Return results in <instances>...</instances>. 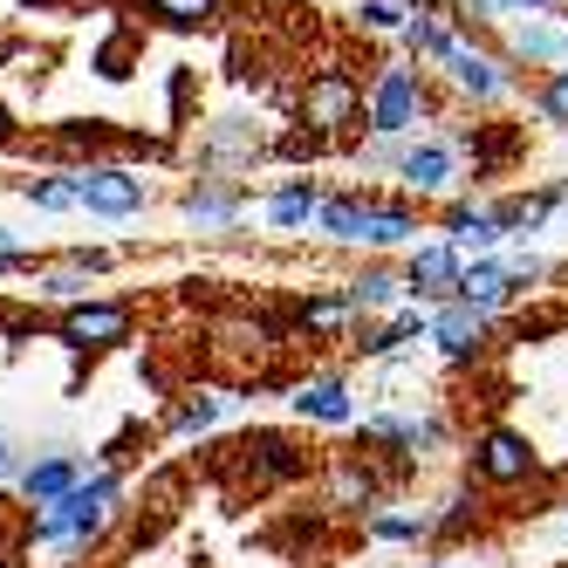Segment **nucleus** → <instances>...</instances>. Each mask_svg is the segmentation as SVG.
<instances>
[{
	"mask_svg": "<svg viewBox=\"0 0 568 568\" xmlns=\"http://www.w3.org/2000/svg\"><path fill=\"white\" fill-rule=\"evenodd\" d=\"M0 138H8V110H0Z\"/></svg>",
	"mask_w": 568,
	"mask_h": 568,
	"instance_id": "28",
	"label": "nucleus"
},
{
	"mask_svg": "<svg viewBox=\"0 0 568 568\" xmlns=\"http://www.w3.org/2000/svg\"><path fill=\"white\" fill-rule=\"evenodd\" d=\"M432 336H438V349H445V356H473V349H479V336H486V315H479V308H466V302H453V308L432 322Z\"/></svg>",
	"mask_w": 568,
	"mask_h": 568,
	"instance_id": "9",
	"label": "nucleus"
},
{
	"mask_svg": "<svg viewBox=\"0 0 568 568\" xmlns=\"http://www.w3.org/2000/svg\"><path fill=\"white\" fill-rule=\"evenodd\" d=\"M500 233H507V226H500V213H473V206H459V213H453V240H459V247H479V254H486Z\"/></svg>",
	"mask_w": 568,
	"mask_h": 568,
	"instance_id": "15",
	"label": "nucleus"
},
{
	"mask_svg": "<svg viewBox=\"0 0 568 568\" xmlns=\"http://www.w3.org/2000/svg\"><path fill=\"white\" fill-rule=\"evenodd\" d=\"M124 329H131L124 308H75V315L62 322L69 343H124Z\"/></svg>",
	"mask_w": 568,
	"mask_h": 568,
	"instance_id": "11",
	"label": "nucleus"
},
{
	"mask_svg": "<svg viewBox=\"0 0 568 568\" xmlns=\"http://www.w3.org/2000/svg\"><path fill=\"white\" fill-rule=\"evenodd\" d=\"M0 466H8V453H0Z\"/></svg>",
	"mask_w": 568,
	"mask_h": 568,
	"instance_id": "29",
	"label": "nucleus"
},
{
	"mask_svg": "<svg viewBox=\"0 0 568 568\" xmlns=\"http://www.w3.org/2000/svg\"><path fill=\"white\" fill-rule=\"evenodd\" d=\"M8 261H21V240H14V233H0V267H8Z\"/></svg>",
	"mask_w": 568,
	"mask_h": 568,
	"instance_id": "27",
	"label": "nucleus"
},
{
	"mask_svg": "<svg viewBox=\"0 0 568 568\" xmlns=\"http://www.w3.org/2000/svg\"><path fill=\"white\" fill-rule=\"evenodd\" d=\"M371 124H377L384 138H397V131L418 124V75H412V69H384V75H377V90H371Z\"/></svg>",
	"mask_w": 568,
	"mask_h": 568,
	"instance_id": "2",
	"label": "nucleus"
},
{
	"mask_svg": "<svg viewBox=\"0 0 568 568\" xmlns=\"http://www.w3.org/2000/svg\"><path fill=\"white\" fill-rule=\"evenodd\" d=\"M527 473H535V445H527L520 432H486V445H479V479L514 486Z\"/></svg>",
	"mask_w": 568,
	"mask_h": 568,
	"instance_id": "4",
	"label": "nucleus"
},
{
	"mask_svg": "<svg viewBox=\"0 0 568 568\" xmlns=\"http://www.w3.org/2000/svg\"><path fill=\"white\" fill-rule=\"evenodd\" d=\"M90 213H138L144 206V179H124V172H83L75 179Z\"/></svg>",
	"mask_w": 568,
	"mask_h": 568,
	"instance_id": "6",
	"label": "nucleus"
},
{
	"mask_svg": "<svg viewBox=\"0 0 568 568\" xmlns=\"http://www.w3.org/2000/svg\"><path fill=\"white\" fill-rule=\"evenodd\" d=\"M363 21L371 28H404V0H363Z\"/></svg>",
	"mask_w": 568,
	"mask_h": 568,
	"instance_id": "22",
	"label": "nucleus"
},
{
	"mask_svg": "<svg viewBox=\"0 0 568 568\" xmlns=\"http://www.w3.org/2000/svg\"><path fill=\"white\" fill-rule=\"evenodd\" d=\"M192 220H206V226H226L233 220V199H220V192H192V206H185Z\"/></svg>",
	"mask_w": 568,
	"mask_h": 568,
	"instance_id": "21",
	"label": "nucleus"
},
{
	"mask_svg": "<svg viewBox=\"0 0 568 568\" xmlns=\"http://www.w3.org/2000/svg\"><path fill=\"white\" fill-rule=\"evenodd\" d=\"M315 220H322V233H329V240H371V226H377V213L371 206H349V199H329Z\"/></svg>",
	"mask_w": 568,
	"mask_h": 568,
	"instance_id": "13",
	"label": "nucleus"
},
{
	"mask_svg": "<svg viewBox=\"0 0 568 568\" xmlns=\"http://www.w3.org/2000/svg\"><path fill=\"white\" fill-rule=\"evenodd\" d=\"M62 494H75L69 459H49V466H34V473H28V500H62Z\"/></svg>",
	"mask_w": 568,
	"mask_h": 568,
	"instance_id": "17",
	"label": "nucleus"
},
{
	"mask_svg": "<svg viewBox=\"0 0 568 568\" xmlns=\"http://www.w3.org/2000/svg\"><path fill=\"white\" fill-rule=\"evenodd\" d=\"M459 254L453 247H425L412 254V295H459Z\"/></svg>",
	"mask_w": 568,
	"mask_h": 568,
	"instance_id": "8",
	"label": "nucleus"
},
{
	"mask_svg": "<svg viewBox=\"0 0 568 568\" xmlns=\"http://www.w3.org/2000/svg\"><path fill=\"white\" fill-rule=\"evenodd\" d=\"M151 14H165V21H179V28H199V21L220 14V0H151Z\"/></svg>",
	"mask_w": 568,
	"mask_h": 568,
	"instance_id": "18",
	"label": "nucleus"
},
{
	"mask_svg": "<svg viewBox=\"0 0 568 568\" xmlns=\"http://www.w3.org/2000/svg\"><path fill=\"white\" fill-rule=\"evenodd\" d=\"M295 404H302L308 418H322V425H349V390L343 384H308Z\"/></svg>",
	"mask_w": 568,
	"mask_h": 568,
	"instance_id": "14",
	"label": "nucleus"
},
{
	"mask_svg": "<svg viewBox=\"0 0 568 568\" xmlns=\"http://www.w3.org/2000/svg\"><path fill=\"white\" fill-rule=\"evenodd\" d=\"M541 110L555 116V124H568V69H561V75H555V83L541 90Z\"/></svg>",
	"mask_w": 568,
	"mask_h": 568,
	"instance_id": "23",
	"label": "nucleus"
},
{
	"mask_svg": "<svg viewBox=\"0 0 568 568\" xmlns=\"http://www.w3.org/2000/svg\"><path fill=\"white\" fill-rule=\"evenodd\" d=\"M445 69H453V83H459L466 97H500V90H507V75H500L494 62H486L479 49H466V42H459L453 55H445Z\"/></svg>",
	"mask_w": 568,
	"mask_h": 568,
	"instance_id": "10",
	"label": "nucleus"
},
{
	"mask_svg": "<svg viewBox=\"0 0 568 568\" xmlns=\"http://www.w3.org/2000/svg\"><path fill=\"white\" fill-rule=\"evenodd\" d=\"M425 520H377V541H418Z\"/></svg>",
	"mask_w": 568,
	"mask_h": 568,
	"instance_id": "24",
	"label": "nucleus"
},
{
	"mask_svg": "<svg viewBox=\"0 0 568 568\" xmlns=\"http://www.w3.org/2000/svg\"><path fill=\"white\" fill-rule=\"evenodd\" d=\"M494 8H500V14H527V21H535V14L548 8V0H494Z\"/></svg>",
	"mask_w": 568,
	"mask_h": 568,
	"instance_id": "26",
	"label": "nucleus"
},
{
	"mask_svg": "<svg viewBox=\"0 0 568 568\" xmlns=\"http://www.w3.org/2000/svg\"><path fill=\"white\" fill-rule=\"evenodd\" d=\"M514 49H520V55H535V62H548V69L561 75V69H568V28H548V21H520Z\"/></svg>",
	"mask_w": 568,
	"mask_h": 568,
	"instance_id": "12",
	"label": "nucleus"
},
{
	"mask_svg": "<svg viewBox=\"0 0 568 568\" xmlns=\"http://www.w3.org/2000/svg\"><path fill=\"white\" fill-rule=\"evenodd\" d=\"M397 172H404V185H412V192H453L459 158H453V144H412V151L397 158Z\"/></svg>",
	"mask_w": 568,
	"mask_h": 568,
	"instance_id": "5",
	"label": "nucleus"
},
{
	"mask_svg": "<svg viewBox=\"0 0 568 568\" xmlns=\"http://www.w3.org/2000/svg\"><path fill=\"white\" fill-rule=\"evenodd\" d=\"M308 213H322V206H315V199H308V192H281V199H274V206H267V220H274V226H302Z\"/></svg>",
	"mask_w": 568,
	"mask_h": 568,
	"instance_id": "20",
	"label": "nucleus"
},
{
	"mask_svg": "<svg viewBox=\"0 0 568 568\" xmlns=\"http://www.w3.org/2000/svg\"><path fill=\"white\" fill-rule=\"evenodd\" d=\"M116 500V479L110 473H97L90 486H75V494H62V500H49V514H42V535L49 541H69V535H90V527L103 520V507Z\"/></svg>",
	"mask_w": 568,
	"mask_h": 568,
	"instance_id": "1",
	"label": "nucleus"
},
{
	"mask_svg": "<svg viewBox=\"0 0 568 568\" xmlns=\"http://www.w3.org/2000/svg\"><path fill=\"white\" fill-rule=\"evenodd\" d=\"M404 42H412L418 55H432V62H445V55H453L459 42H453V34H445L432 14H418V21H404Z\"/></svg>",
	"mask_w": 568,
	"mask_h": 568,
	"instance_id": "16",
	"label": "nucleus"
},
{
	"mask_svg": "<svg viewBox=\"0 0 568 568\" xmlns=\"http://www.w3.org/2000/svg\"><path fill=\"white\" fill-rule=\"evenodd\" d=\"M220 412H226V404H220V397H206V404H192V412L179 418V432H199V425H213Z\"/></svg>",
	"mask_w": 568,
	"mask_h": 568,
	"instance_id": "25",
	"label": "nucleus"
},
{
	"mask_svg": "<svg viewBox=\"0 0 568 568\" xmlns=\"http://www.w3.org/2000/svg\"><path fill=\"white\" fill-rule=\"evenodd\" d=\"M356 110H363V90L349 83V75H315L308 83V97H302V116L315 131H343V124H356Z\"/></svg>",
	"mask_w": 568,
	"mask_h": 568,
	"instance_id": "3",
	"label": "nucleus"
},
{
	"mask_svg": "<svg viewBox=\"0 0 568 568\" xmlns=\"http://www.w3.org/2000/svg\"><path fill=\"white\" fill-rule=\"evenodd\" d=\"M514 288H520V281H514V267H500V261H479V267L459 274V302L479 308V315H486V308H500Z\"/></svg>",
	"mask_w": 568,
	"mask_h": 568,
	"instance_id": "7",
	"label": "nucleus"
},
{
	"mask_svg": "<svg viewBox=\"0 0 568 568\" xmlns=\"http://www.w3.org/2000/svg\"><path fill=\"white\" fill-rule=\"evenodd\" d=\"M349 295H356V308H390V302H397L404 288H397V281H390V274H363V281H356V288H349Z\"/></svg>",
	"mask_w": 568,
	"mask_h": 568,
	"instance_id": "19",
	"label": "nucleus"
}]
</instances>
